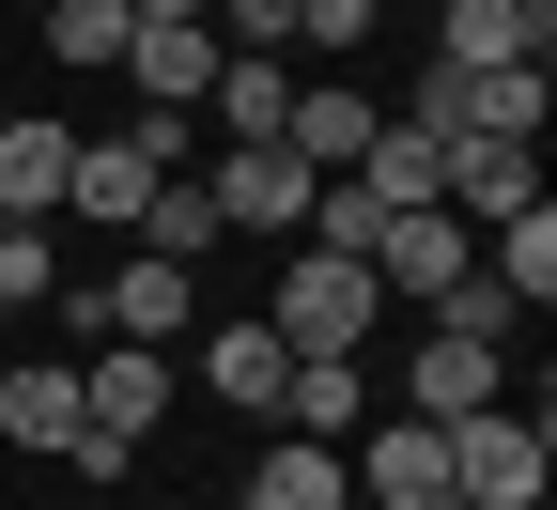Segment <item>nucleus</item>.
I'll return each instance as SVG.
<instances>
[{"label": "nucleus", "mask_w": 557, "mask_h": 510, "mask_svg": "<svg viewBox=\"0 0 557 510\" xmlns=\"http://www.w3.org/2000/svg\"><path fill=\"white\" fill-rule=\"evenodd\" d=\"M357 186H372V216H418L449 186V139H418V124H372V156H357Z\"/></svg>", "instance_id": "nucleus-17"}, {"label": "nucleus", "mask_w": 557, "mask_h": 510, "mask_svg": "<svg viewBox=\"0 0 557 510\" xmlns=\"http://www.w3.org/2000/svg\"><path fill=\"white\" fill-rule=\"evenodd\" d=\"M47 62H124V0H47Z\"/></svg>", "instance_id": "nucleus-22"}, {"label": "nucleus", "mask_w": 557, "mask_h": 510, "mask_svg": "<svg viewBox=\"0 0 557 510\" xmlns=\"http://www.w3.org/2000/svg\"><path fill=\"white\" fill-rule=\"evenodd\" d=\"M124 16H218V0H124Z\"/></svg>", "instance_id": "nucleus-24"}, {"label": "nucleus", "mask_w": 557, "mask_h": 510, "mask_svg": "<svg viewBox=\"0 0 557 510\" xmlns=\"http://www.w3.org/2000/svg\"><path fill=\"white\" fill-rule=\"evenodd\" d=\"M372 16H387V0H295V47H325V62H341V47H357Z\"/></svg>", "instance_id": "nucleus-23"}, {"label": "nucleus", "mask_w": 557, "mask_h": 510, "mask_svg": "<svg viewBox=\"0 0 557 510\" xmlns=\"http://www.w3.org/2000/svg\"><path fill=\"white\" fill-rule=\"evenodd\" d=\"M372 278L357 263H325V248H295V263H278V295H263V325H278V356H357L372 340Z\"/></svg>", "instance_id": "nucleus-2"}, {"label": "nucleus", "mask_w": 557, "mask_h": 510, "mask_svg": "<svg viewBox=\"0 0 557 510\" xmlns=\"http://www.w3.org/2000/svg\"><path fill=\"white\" fill-rule=\"evenodd\" d=\"M542 480H557L542 402H480V418H449V510H542Z\"/></svg>", "instance_id": "nucleus-1"}, {"label": "nucleus", "mask_w": 557, "mask_h": 510, "mask_svg": "<svg viewBox=\"0 0 557 510\" xmlns=\"http://www.w3.org/2000/svg\"><path fill=\"white\" fill-rule=\"evenodd\" d=\"M511 325H527V310L496 295V263H465L449 295H434V340H480V356H511Z\"/></svg>", "instance_id": "nucleus-20"}, {"label": "nucleus", "mask_w": 557, "mask_h": 510, "mask_svg": "<svg viewBox=\"0 0 557 510\" xmlns=\"http://www.w3.org/2000/svg\"><path fill=\"white\" fill-rule=\"evenodd\" d=\"M480 263H496V295H511V310H557V201L496 216V233H480Z\"/></svg>", "instance_id": "nucleus-16"}, {"label": "nucleus", "mask_w": 557, "mask_h": 510, "mask_svg": "<svg viewBox=\"0 0 557 510\" xmlns=\"http://www.w3.org/2000/svg\"><path fill=\"white\" fill-rule=\"evenodd\" d=\"M357 418H372V372H357V356H295V372H278V433L357 449Z\"/></svg>", "instance_id": "nucleus-11"}, {"label": "nucleus", "mask_w": 557, "mask_h": 510, "mask_svg": "<svg viewBox=\"0 0 557 510\" xmlns=\"http://www.w3.org/2000/svg\"><path fill=\"white\" fill-rule=\"evenodd\" d=\"M0 340H16V310H0Z\"/></svg>", "instance_id": "nucleus-25"}, {"label": "nucleus", "mask_w": 557, "mask_h": 510, "mask_svg": "<svg viewBox=\"0 0 557 510\" xmlns=\"http://www.w3.org/2000/svg\"><path fill=\"white\" fill-rule=\"evenodd\" d=\"M201 186H218L233 233H295V216H310V171L278 156V139H201Z\"/></svg>", "instance_id": "nucleus-4"}, {"label": "nucleus", "mask_w": 557, "mask_h": 510, "mask_svg": "<svg viewBox=\"0 0 557 510\" xmlns=\"http://www.w3.org/2000/svg\"><path fill=\"white\" fill-rule=\"evenodd\" d=\"M557 47V0H449V16H434V62H465V78H480V62H542Z\"/></svg>", "instance_id": "nucleus-9"}, {"label": "nucleus", "mask_w": 557, "mask_h": 510, "mask_svg": "<svg viewBox=\"0 0 557 510\" xmlns=\"http://www.w3.org/2000/svg\"><path fill=\"white\" fill-rule=\"evenodd\" d=\"M62 295V233L47 216H0V310H47Z\"/></svg>", "instance_id": "nucleus-21"}, {"label": "nucleus", "mask_w": 557, "mask_h": 510, "mask_svg": "<svg viewBox=\"0 0 557 510\" xmlns=\"http://www.w3.org/2000/svg\"><path fill=\"white\" fill-rule=\"evenodd\" d=\"M465 263H480V233H465L449 201H418V216H387V233H372V295H418V310H434Z\"/></svg>", "instance_id": "nucleus-6"}, {"label": "nucleus", "mask_w": 557, "mask_h": 510, "mask_svg": "<svg viewBox=\"0 0 557 510\" xmlns=\"http://www.w3.org/2000/svg\"><path fill=\"white\" fill-rule=\"evenodd\" d=\"M186 310H201V278H186V263H156V248H124V263L94 278V340H156V356H171V340H186Z\"/></svg>", "instance_id": "nucleus-5"}, {"label": "nucleus", "mask_w": 557, "mask_h": 510, "mask_svg": "<svg viewBox=\"0 0 557 510\" xmlns=\"http://www.w3.org/2000/svg\"><path fill=\"white\" fill-rule=\"evenodd\" d=\"M278 109H295V78H278V62H218V94H201V139H278Z\"/></svg>", "instance_id": "nucleus-19"}, {"label": "nucleus", "mask_w": 557, "mask_h": 510, "mask_svg": "<svg viewBox=\"0 0 557 510\" xmlns=\"http://www.w3.org/2000/svg\"><path fill=\"white\" fill-rule=\"evenodd\" d=\"M124 248H156V263H218L233 248V216H218V186H201V171H171L156 201H139V233Z\"/></svg>", "instance_id": "nucleus-14"}, {"label": "nucleus", "mask_w": 557, "mask_h": 510, "mask_svg": "<svg viewBox=\"0 0 557 510\" xmlns=\"http://www.w3.org/2000/svg\"><path fill=\"white\" fill-rule=\"evenodd\" d=\"M0 449H32V464L78 449V372H62V356H16V372H0Z\"/></svg>", "instance_id": "nucleus-10"}, {"label": "nucleus", "mask_w": 557, "mask_h": 510, "mask_svg": "<svg viewBox=\"0 0 557 510\" xmlns=\"http://www.w3.org/2000/svg\"><path fill=\"white\" fill-rule=\"evenodd\" d=\"M480 402H511V372H496V356H480V340H418L403 356V418H480Z\"/></svg>", "instance_id": "nucleus-12"}, {"label": "nucleus", "mask_w": 557, "mask_h": 510, "mask_svg": "<svg viewBox=\"0 0 557 510\" xmlns=\"http://www.w3.org/2000/svg\"><path fill=\"white\" fill-rule=\"evenodd\" d=\"M357 480H341V449H310V433H278V449L248 464V510H341Z\"/></svg>", "instance_id": "nucleus-18"}, {"label": "nucleus", "mask_w": 557, "mask_h": 510, "mask_svg": "<svg viewBox=\"0 0 557 510\" xmlns=\"http://www.w3.org/2000/svg\"><path fill=\"white\" fill-rule=\"evenodd\" d=\"M465 233H496V216H527L542 201V139H449V186H434Z\"/></svg>", "instance_id": "nucleus-8"}, {"label": "nucleus", "mask_w": 557, "mask_h": 510, "mask_svg": "<svg viewBox=\"0 0 557 510\" xmlns=\"http://www.w3.org/2000/svg\"><path fill=\"white\" fill-rule=\"evenodd\" d=\"M124 78L156 124H201V94H218V32L201 16H124Z\"/></svg>", "instance_id": "nucleus-3"}, {"label": "nucleus", "mask_w": 557, "mask_h": 510, "mask_svg": "<svg viewBox=\"0 0 557 510\" xmlns=\"http://www.w3.org/2000/svg\"><path fill=\"white\" fill-rule=\"evenodd\" d=\"M62 171H78V124H0V216H62Z\"/></svg>", "instance_id": "nucleus-15"}, {"label": "nucleus", "mask_w": 557, "mask_h": 510, "mask_svg": "<svg viewBox=\"0 0 557 510\" xmlns=\"http://www.w3.org/2000/svg\"><path fill=\"white\" fill-rule=\"evenodd\" d=\"M278 372H295V356H278V325H263V310H233L218 340H201V402H248V418H278Z\"/></svg>", "instance_id": "nucleus-13"}, {"label": "nucleus", "mask_w": 557, "mask_h": 510, "mask_svg": "<svg viewBox=\"0 0 557 510\" xmlns=\"http://www.w3.org/2000/svg\"><path fill=\"white\" fill-rule=\"evenodd\" d=\"M372 124H387V109H372L357 78H310L295 109H278V156H295V171L325 186V171H357V156H372Z\"/></svg>", "instance_id": "nucleus-7"}]
</instances>
